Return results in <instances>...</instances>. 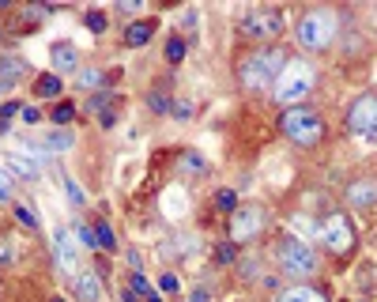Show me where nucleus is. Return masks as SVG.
<instances>
[{"label":"nucleus","instance_id":"nucleus-30","mask_svg":"<svg viewBox=\"0 0 377 302\" xmlns=\"http://www.w3.org/2000/svg\"><path fill=\"white\" fill-rule=\"evenodd\" d=\"M216 261H219V265H230V261H234V246H219L216 249Z\"/></svg>","mask_w":377,"mask_h":302},{"label":"nucleus","instance_id":"nucleus-26","mask_svg":"<svg viewBox=\"0 0 377 302\" xmlns=\"http://www.w3.org/2000/svg\"><path fill=\"white\" fill-rule=\"evenodd\" d=\"M15 219H19L23 227H34V223H38V219H34V211H30L27 204H15Z\"/></svg>","mask_w":377,"mask_h":302},{"label":"nucleus","instance_id":"nucleus-20","mask_svg":"<svg viewBox=\"0 0 377 302\" xmlns=\"http://www.w3.org/2000/svg\"><path fill=\"white\" fill-rule=\"evenodd\" d=\"M15 193V174L8 166H0V200H12Z\"/></svg>","mask_w":377,"mask_h":302},{"label":"nucleus","instance_id":"nucleus-4","mask_svg":"<svg viewBox=\"0 0 377 302\" xmlns=\"http://www.w3.org/2000/svg\"><path fill=\"white\" fill-rule=\"evenodd\" d=\"M276 254H279V265H283L287 276L305 280V276H313V272H317V254H313L310 242H302V238H283Z\"/></svg>","mask_w":377,"mask_h":302},{"label":"nucleus","instance_id":"nucleus-34","mask_svg":"<svg viewBox=\"0 0 377 302\" xmlns=\"http://www.w3.org/2000/svg\"><path fill=\"white\" fill-rule=\"evenodd\" d=\"M98 84V72H84L79 76V87H95Z\"/></svg>","mask_w":377,"mask_h":302},{"label":"nucleus","instance_id":"nucleus-19","mask_svg":"<svg viewBox=\"0 0 377 302\" xmlns=\"http://www.w3.org/2000/svg\"><path fill=\"white\" fill-rule=\"evenodd\" d=\"M38 95H42V98H57L60 95V79L57 76H38Z\"/></svg>","mask_w":377,"mask_h":302},{"label":"nucleus","instance_id":"nucleus-29","mask_svg":"<svg viewBox=\"0 0 377 302\" xmlns=\"http://www.w3.org/2000/svg\"><path fill=\"white\" fill-rule=\"evenodd\" d=\"M166 57H170V60H174V65H178V60L185 57V46H181V42H170V46H166Z\"/></svg>","mask_w":377,"mask_h":302},{"label":"nucleus","instance_id":"nucleus-8","mask_svg":"<svg viewBox=\"0 0 377 302\" xmlns=\"http://www.w3.org/2000/svg\"><path fill=\"white\" fill-rule=\"evenodd\" d=\"M242 34L257 38V42H268V38L283 34V15L279 12H249L246 23H242Z\"/></svg>","mask_w":377,"mask_h":302},{"label":"nucleus","instance_id":"nucleus-27","mask_svg":"<svg viewBox=\"0 0 377 302\" xmlns=\"http://www.w3.org/2000/svg\"><path fill=\"white\" fill-rule=\"evenodd\" d=\"M147 106L159 110V114H166V110H170V98L166 95H147Z\"/></svg>","mask_w":377,"mask_h":302},{"label":"nucleus","instance_id":"nucleus-17","mask_svg":"<svg viewBox=\"0 0 377 302\" xmlns=\"http://www.w3.org/2000/svg\"><path fill=\"white\" fill-rule=\"evenodd\" d=\"M279 302H324L321 291H313V287H291V291H283Z\"/></svg>","mask_w":377,"mask_h":302},{"label":"nucleus","instance_id":"nucleus-21","mask_svg":"<svg viewBox=\"0 0 377 302\" xmlns=\"http://www.w3.org/2000/svg\"><path fill=\"white\" fill-rule=\"evenodd\" d=\"M15 261V238H0V265H12Z\"/></svg>","mask_w":377,"mask_h":302},{"label":"nucleus","instance_id":"nucleus-33","mask_svg":"<svg viewBox=\"0 0 377 302\" xmlns=\"http://www.w3.org/2000/svg\"><path fill=\"white\" fill-rule=\"evenodd\" d=\"M23 121H27V125H38V121H42V114H38V110H23Z\"/></svg>","mask_w":377,"mask_h":302},{"label":"nucleus","instance_id":"nucleus-15","mask_svg":"<svg viewBox=\"0 0 377 302\" xmlns=\"http://www.w3.org/2000/svg\"><path fill=\"white\" fill-rule=\"evenodd\" d=\"M23 76H27L23 57H4V60H0V84H8V87H12L15 79H23Z\"/></svg>","mask_w":377,"mask_h":302},{"label":"nucleus","instance_id":"nucleus-14","mask_svg":"<svg viewBox=\"0 0 377 302\" xmlns=\"http://www.w3.org/2000/svg\"><path fill=\"white\" fill-rule=\"evenodd\" d=\"M49 57H53V68H57V72H76V49L72 46L57 42L53 49H49Z\"/></svg>","mask_w":377,"mask_h":302},{"label":"nucleus","instance_id":"nucleus-31","mask_svg":"<svg viewBox=\"0 0 377 302\" xmlns=\"http://www.w3.org/2000/svg\"><path fill=\"white\" fill-rule=\"evenodd\" d=\"M181 166H185V170H197V174H200V170H204V159H197V155H185V159H181Z\"/></svg>","mask_w":377,"mask_h":302},{"label":"nucleus","instance_id":"nucleus-9","mask_svg":"<svg viewBox=\"0 0 377 302\" xmlns=\"http://www.w3.org/2000/svg\"><path fill=\"white\" fill-rule=\"evenodd\" d=\"M53 261H57V268L65 272H79V246H76V235H68V230H57L53 235Z\"/></svg>","mask_w":377,"mask_h":302},{"label":"nucleus","instance_id":"nucleus-23","mask_svg":"<svg viewBox=\"0 0 377 302\" xmlns=\"http://www.w3.org/2000/svg\"><path fill=\"white\" fill-rule=\"evenodd\" d=\"M216 200H219V208H223V211H234V208H238V197H234L230 189H219V197H216Z\"/></svg>","mask_w":377,"mask_h":302},{"label":"nucleus","instance_id":"nucleus-28","mask_svg":"<svg viewBox=\"0 0 377 302\" xmlns=\"http://www.w3.org/2000/svg\"><path fill=\"white\" fill-rule=\"evenodd\" d=\"M132 295H151V291H147V280L140 276V272L132 276Z\"/></svg>","mask_w":377,"mask_h":302},{"label":"nucleus","instance_id":"nucleus-36","mask_svg":"<svg viewBox=\"0 0 377 302\" xmlns=\"http://www.w3.org/2000/svg\"><path fill=\"white\" fill-rule=\"evenodd\" d=\"M162 291H178V280L174 276H162Z\"/></svg>","mask_w":377,"mask_h":302},{"label":"nucleus","instance_id":"nucleus-12","mask_svg":"<svg viewBox=\"0 0 377 302\" xmlns=\"http://www.w3.org/2000/svg\"><path fill=\"white\" fill-rule=\"evenodd\" d=\"M348 204H351V208H370V204H377V181H373V178L351 181V189H348Z\"/></svg>","mask_w":377,"mask_h":302},{"label":"nucleus","instance_id":"nucleus-25","mask_svg":"<svg viewBox=\"0 0 377 302\" xmlns=\"http://www.w3.org/2000/svg\"><path fill=\"white\" fill-rule=\"evenodd\" d=\"M84 19H87V27L95 30V34H102V30H106V15H102V12H87Z\"/></svg>","mask_w":377,"mask_h":302},{"label":"nucleus","instance_id":"nucleus-3","mask_svg":"<svg viewBox=\"0 0 377 302\" xmlns=\"http://www.w3.org/2000/svg\"><path fill=\"white\" fill-rule=\"evenodd\" d=\"M279 125H283V133H287L294 144H302V147H313V144H317V140L324 136V121L313 114V110H305V106L287 110Z\"/></svg>","mask_w":377,"mask_h":302},{"label":"nucleus","instance_id":"nucleus-6","mask_svg":"<svg viewBox=\"0 0 377 302\" xmlns=\"http://www.w3.org/2000/svg\"><path fill=\"white\" fill-rule=\"evenodd\" d=\"M348 129L366 144H377V95L355 98L348 110Z\"/></svg>","mask_w":377,"mask_h":302},{"label":"nucleus","instance_id":"nucleus-2","mask_svg":"<svg viewBox=\"0 0 377 302\" xmlns=\"http://www.w3.org/2000/svg\"><path fill=\"white\" fill-rule=\"evenodd\" d=\"M310 87H313V68L305 65V60H287V68H283V76L276 79V91H272V95H276L279 106L294 110L310 95Z\"/></svg>","mask_w":377,"mask_h":302},{"label":"nucleus","instance_id":"nucleus-11","mask_svg":"<svg viewBox=\"0 0 377 302\" xmlns=\"http://www.w3.org/2000/svg\"><path fill=\"white\" fill-rule=\"evenodd\" d=\"M72 291H76L79 302H98V298H102V280H98V272H95V268H79L76 276H72Z\"/></svg>","mask_w":377,"mask_h":302},{"label":"nucleus","instance_id":"nucleus-37","mask_svg":"<svg viewBox=\"0 0 377 302\" xmlns=\"http://www.w3.org/2000/svg\"><path fill=\"white\" fill-rule=\"evenodd\" d=\"M53 302H65V298H53Z\"/></svg>","mask_w":377,"mask_h":302},{"label":"nucleus","instance_id":"nucleus-32","mask_svg":"<svg viewBox=\"0 0 377 302\" xmlns=\"http://www.w3.org/2000/svg\"><path fill=\"white\" fill-rule=\"evenodd\" d=\"M65 193H68V197H72V200H76V204H84V193H79V189H76V181H65Z\"/></svg>","mask_w":377,"mask_h":302},{"label":"nucleus","instance_id":"nucleus-16","mask_svg":"<svg viewBox=\"0 0 377 302\" xmlns=\"http://www.w3.org/2000/svg\"><path fill=\"white\" fill-rule=\"evenodd\" d=\"M151 30H155V23H132L128 30H125V42L128 46H144V42H151Z\"/></svg>","mask_w":377,"mask_h":302},{"label":"nucleus","instance_id":"nucleus-5","mask_svg":"<svg viewBox=\"0 0 377 302\" xmlns=\"http://www.w3.org/2000/svg\"><path fill=\"white\" fill-rule=\"evenodd\" d=\"M294 38H298L302 49H324L336 38V15L332 12H310V15H302Z\"/></svg>","mask_w":377,"mask_h":302},{"label":"nucleus","instance_id":"nucleus-35","mask_svg":"<svg viewBox=\"0 0 377 302\" xmlns=\"http://www.w3.org/2000/svg\"><path fill=\"white\" fill-rule=\"evenodd\" d=\"M189 114H192L189 103H178V106H174V117H189Z\"/></svg>","mask_w":377,"mask_h":302},{"label":"nucleus","instance_id":"nucleus-7","mask_svg":"<svg viewBox=\"0 0 377 302\" xmlns=\"http://www.w3.org/2000/svg\"><path fill=\"white\" fill-rule=\"evenodd\" d=\"M321 242L332 249V254H351V246H355L351 219H348V216H329V219L321 223Z\"/></svg>","mask_w":377,"mask_h":302},{"label":"nucleus","instance_id":"nucleus-10","mask_svg":"<svg viewBox=\"0 0 377 302\" xmlns=\"http://www.w3.org/2000/svg\"><path fill=\"white\" fill-rule=\"evenodd\" d=\"M230 216H234V223H230L234 242H246L260 230V208H234Z\"/></svg>","mask_w":377,"mask_h":302},{"label":"nucleus","instance_id":"nucleus-18","mask_svg":"<svg viewBox=\"0 0 377 302\" xmlns=\"http://www.w3.org/2000/svg\"><path fill=\"white\" fill-rule=\"evenodd\" d=\"M95 242L98 249H106V254H114L117 242H114V230H110V223H95Z\"/></svg>","mask_w":377,"mask_h":302},{"label":"nucleus","instance_id":"nucleus-22","mask_svg":"<svg viewBox=\"0 0 377 302\" xmlns=\"http://www.w3.org/2000/svg\"><path fill=\"white\" fill-rule=\"evenodd\" d=\"M72 117H76V110L68 106V103H60V106L53 110V121H57L60 129H68V121H72Z\"/></svg>","mask_w":377,"mask_h":302},{"label":"nucleus","instance_id":"nucleus-13","mask_svg":"<svg viewBox=\"0 0 377 302\" xmlns=\"http://www.w3.org/2000/svg\"><path fill=\"white\" fill-rule=\"evenodd\" d=\"M38 147H42L46 155H60V151L72 147V133H68V129H53V133H42V136H38Z\"/></svg>","mask_w":377,"mask_h":302},{"label":"nucleus","instance_id":"nucleus-1","mask_svg":"<svg viewBox=\"0 0 377 302\" xmlns=\"http://www.w3.org/2000/svg\"><path fill=\"white\" fill-rule=\"evenodd\" d=\"M287 53H283L279 46H268V49H257V53L242 57L238 65V79L246 91H268L276 87V79L283 76V68H287Z\"/></svg>","mask_w":377,"mask_h":302},{"label":"nucleus","instance_id":"nucleus-24","mask_svg":"<svg viewBox=\"0 0 377 302\" xmlns=\"http://www.w3.org/2000/svg\"><path fill=\"white\" fill-rule=\"evenodd\" d=\"M76 235H79V246H87V249H98V242H95V227H79Z\"/></svg>","mask_w":377,"mask_h":302}]
</instances>
